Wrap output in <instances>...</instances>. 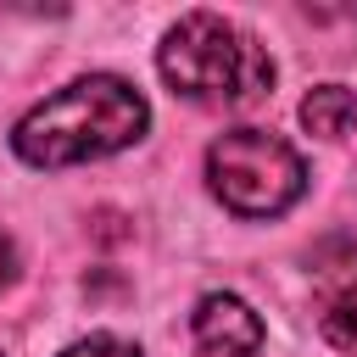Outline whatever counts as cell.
<instances>
[{
	"instance_id": "6da1fadb",
	"label": "cell",
	"mask_w": 357,
	"mask_h": 357,
	"mask_svg": "<svg viewBox=\"0 0 357 357\" xmlns=\"http://www.w3.org/2000/svg\"><path fill=\"white\" fill-rule=\"evenodd\" d=\"M145 123H151V106L128 78L89 73V78H73L56 95H45L17 123L11 145L28 167H73V162H95V156L134 145L145 134Z\"/></svg>"
},
{
	"instance_id": "7a4b0ae2",
	"label": "cell",
	"mask_w": 357,
	"mask_h": 357,
	"mask_svg": "<svg viewBox=\"0 0 357 357\" xmlns=\"http://www.w3.org/2000/svg\"><path fill=\"white\" fill-rule=\"evenodd\" d=\"M162 78L201 106H251L273 89L268 50L218 11H184L156 50Z\"/></svg>"
},
{
	"instance_id": "3957f363",
	"label": "cell",
	"mask_w": 357,
	"mask_h": 357,
	"mask_svg": "<svg viewBox=\"0 0 357 357\" xmlns=\"http://www.w3.org/2000/svg\"><path fill=\"white\" fill-rule=\"evenodd\" d=\"M206 184L240 218H279L307 190V162L262 128H229L206 145Z\"/></svg>"
},
{
	"instance_id": "277c9868",
	"label": "cell",
	"mask_w": 357,
	"mask_h": 357,
	"mask_svg": "<svg viewBox=\"0 0 357 357\" xmlns=\"http://www.w3.org/2000/svg\"><path fill=\"white\" fill-rule=\"evenodd\" d=\"M190 329H195V346L206 357H257L262 351V318L240 296H223V290L195 301Z\"/></svg>"
},
{
	"instance_id": "5b68a950",
	"label": "cell",
	"mask_w": 357,
	"mask_h": 357,
	"mask_svg": "<svg viewBox=\"0 0 357 357\" xmlns=\"http://www.w3.org/2000/svg\"><path fill=\"white\" fill-rule=\"evenodd\" d=\"M301 123H307L312 134H324V139H340V134L357 123V95H351L346 84H318V89H307V100H301Z\"/></svg>"
},
{
	"instance_id": "8992f818",
	"label": "cell",
	"mask_w": 357,
	"mask_h": 357,
	"mask_svg": "<svg viewBox=\"0 0 357 357\" xmlns=\"http://www.w3.org/2000/svg\"><path fill=\"white\" fill-rule=\"evenodd\" d=\"M324 335H329L340 351H357V279L324 307Z\"/></svg>"
},
{
	"instance_id": "52a82bcc",
	"label": "cell",
	"mask_w": 357,
	"mask_h": 357,
	"mask_svg": "<svg viewBox=\"0 0 357 357\" xmlns=\"http://www.w3.org/2000/svg\"><path fill=\"white\" fill-rule=\"evenodd\" d=\"M61 357H145V351L128 346V340H117V335H89V340H73Z\"/></svg>"
},
{
	"instance_id": "ba28073f",
	"label": "cell",
	"mask_w": 357,
	"mask_h": 357,
	"mask_svg": "<svg viewBox=\"0 0 357 357\" xmlns=\"http://www.w3.org/2000/svg\"><path fill=\"white\" fill-rule=\"evenodd\" d=\"M17 273H22V257H17V240L0 229V296L17 284Z\"/></svg>"
}]
</instances>
